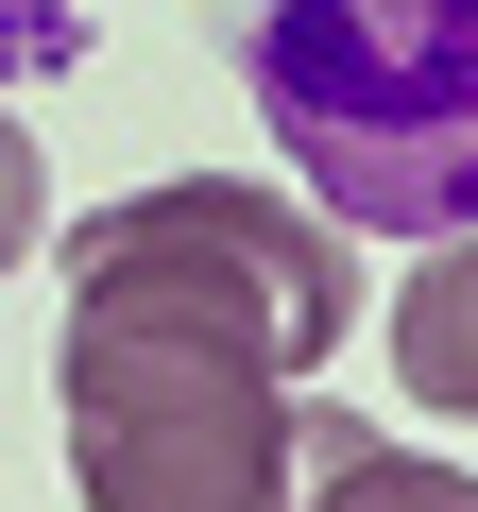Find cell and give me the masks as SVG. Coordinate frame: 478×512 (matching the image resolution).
<instances>
[{
    "instance_id": "4",
    "label": "cell",
    "mask_w": 478,
    "mask_h": 512,
    "mask_svg": "<svg viewBox=\"0 0 478 512\" xmlns=\"http://www.w3.org/2000/svg\"><path fill=\"white\" fill-rule=\"evenodd\" d=\"M291 512H478V478H461V461H427V444H376V427L308 410V461H291Z\"/></svg>"
},
{
    "instance_id": "1",
    "label": "cell",
    "mask_w": 478,
    "mask_h": 512,
    "mask_svg": "<svg viewBox=\"0 0 478 512\" xmlns=\"http://www.w3.org/2000/svg\"><path fill=\"white\" fill-rule=\"evenodd\" d=\"M359 325V239L188 171L120 188L69 222V325H52V410H69V495L86 512H291L308 461V359Z\"/></svg>"
},
{
    "instance_id": "2",
    "label": "cell",
    "mask_w": 478,
    "mask_h": 512,
    "mask_svg": "<svg viewBox=\"0 0 478 512\" xmlns=\"http://www.w3.org/2000/svg\"><path fill=\"white\" fill-rule=\"evenodd\" d=\"M222 52L342 239L478 222V0H239Z\"/></svg>"
},
{
    "instance_id": "5",
    "label": "cell",
    "mask_w": 478,
    "mask_h": 512,
    "mask_svg": "<svg viewBox=\"0 0 478 512\" xmlns=\"http://www.w3.org/2000/svg\"><path fill=\"white\" fill-rule=\"evenodd\" d=\"M18 256H35V137L0 120V274H18Z\"/></svg>"
},
{
    "instance_id": "3",
    "label": "cell",
    "mask_w": 478,
    "mask_h": 512,
    "mask_svg": "<svg viewBox=\"0 0 478 512\" xmlns=\"http://www.w3.org/2000/svg\"><path fill=\"white\" fill-rule=\"evenodd\" d=\"M393 376H410V410H461L478 427V222L427 239V274L393 291Z\"/></svg>"
}]
</instances>
